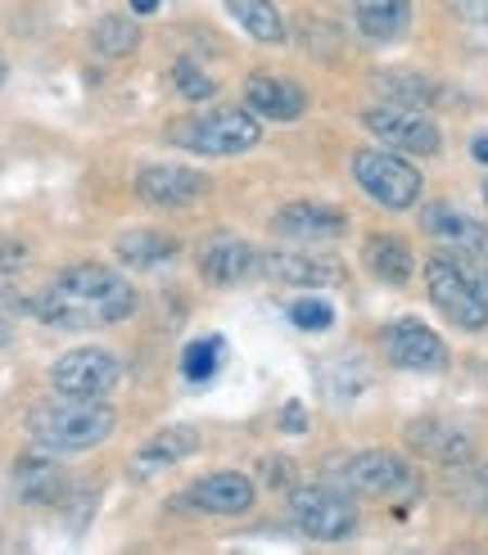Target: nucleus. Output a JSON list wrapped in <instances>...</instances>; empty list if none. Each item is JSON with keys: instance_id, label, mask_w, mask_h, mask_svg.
<instances>
[{"instance_id": "1", "label": "nucleus", "mask_w": 488, "mask_h": 555, "mask_svg": "<svg viewBox=\"0 0 488 555\" xmlns=\"http://www.w3.org/2000/svg\"><path fill=\"white\" fill-rule=\"evenodd\" d=\"M27 312L46 325H64V330H95V325H114L136 312V289L131 281L114 267L100 262H77L64 267L54 281L27 302Z\"/></svg>"}, {"instance_id": "2", "label": "nucleus", "mask_w": 488, "mask_h": 555, "mask_svg": "<svg viewBox=\"0 0 488 555\" xmlns=\"http://www.w3.org/2000/svg\"><path fill=\"white\" fill-rule=\"evenodd\" d=\"M118 415L114 406H104V398H60L27 411V434L41 442L46 452H87L114 434Z\"/></svg>"}, {"instance_id": "3", "label": "nucleus", "mask_w": 488, "mask_h": 555, "mask_svg": "<svg viewBox=\"0 0 488 555\" xmlns=\"http://www.w3.org/2000/svg\"><path fill=\"white\" fill-rule=\"evenodd\" d=\"M425 289L429 302L461 330H484L488 325V271L479 258L466 254H434L425 262Z\"/></svg>"}, {"instance_id": "4", "label": "nucleus", "mask_w": 488, "mask_h": 555, "mask_svg": "<svg viewBox=\"0 0 488 555\" xmlns=\"http://www.w3.org/2000/svg\"><path fill=\"white\" fill-rule=\"evenodd\" d=\"M168 141L204 158H235L262 141V127L254 108H208L168 122Z\"/></svg>"}, {"instance_id": "5", "label": "nucleus", "mask_w": 488, "mask_h": 555, "mask_svg": "<svg viewBox=\"0 0 488 555\" xmlns=\"http://www.w3.org/2000/svg\"><path fill=\"white\" fill-rule=\"evenodd\" d=\"M352 177L389 212H402L421 199V172L398 150H358L352 154Z\"/></svg>"}, {"instance_id": "6", "label": "nucleus", "mask_w": 488, "mask_h": 555, "mask_svg": "<svg viewBox=\"0 0 488 555\" xmlns=\"http://www.w3.org/2000/svg\"><path fill=\"white\" fill-rule=\"evenodd\" d=\"M118 357L104 348H73L50 366V388L60 398H108L118 388Z\"/></svg>"}, {"instance_id": "7", "label": "nucleus", "mask_w": 488, "mask_h": 555, "mask_svg": "<svg viewBox=\"0 0 488 555\" xmlns=\"http://www.w3.org/2000/svg\"><path fill=\"white\" fill-rule=\"evenodd\" d=\"M290 515L294 524L317 542H344L358 529V511L348 496L331 488H290Z\"/></svg>"}, {"instance_id": "8", "label": "nucleus", "mask_w": 488, "mask_h": 555, "mask_svg": "<svg viewBox=\"0 0 488 555\" xmlns=\"http://www.w3.org/2000/svg\"><path fill=\"white\" fill-rule=\"evenodd\" d=\"M331 479L344 488V492H367V496H394V492H412L416 488V475L412 465L394 452H358V456H344Z\"/></svg>"}, {"instance_id": "9", "label": "nucleus", "mask_w": 488, "mask_h": 555, "mask_svg": "<svg viewBox=\"0 0 488 555\" xmlns=\"http://www.w3.org/2000/svg\"><path fill=\"white\" fill-rule=\"evenodd\" d=\"M367 131L380 135L389 150L398 154H439L444 135L434 127L421 108H402V104H380V108H367Z\"/></svg>"}, {"instance_id": "10", "label": "nucleus", "mask_w": 488, "mask_h": 555, "mask_svg": "<svg viewBox=\"0 0 488 555\" xmlns=\"http://www.w3.org/2000/svg\"><path fill=\"white\" fill-rule=\"evenodd\" d=\"M262 271V281L271 285H298V289H325L344 281V267L335 258L321 254H290V248H271L254 262Z\"/></svg>"}, {"instance_id": "11", "label": "nucleus", "mask_w": 488, "mask_h": 555, "mask_svg": "<svg viewBox=\"0 0 488 555\" xmlns=\"http://www.w3.org/2000/svg\"><path fill=\"white\" fill-rule=\"evenodd\" d=\"M380 344H385L389 362L402 366V371H444L448 366L444 339L434 335L429 325H421V321H394V325H385Z\"/></svg>"}, {"instance_id": "12", "label": "nucleus", "mask_w": 488, "mask_h": 555, "mask_svg": "<svg viewBox=\"0 0 488 555\" xmlns=\"http://www.w3.org/2000/svg\"><path fill=\"white\" fill-rule=\"evenodd\" d=\"M136 194L150 204V208H190L208 194V177L204 172H190V168H145L136 177Z\"/></svg>"}, {"instance_id": "13", "label": "nucleus", "mask_w": 488, "mask_h": 555, "mask_svg": "<svg viewBox=\"0 0 488 555\" xmlns=\"http://www.w3.org/2000/svg\"><path fill=\"white\" fill-rule=\"evenodd\" d=\"M421 227L439 240L444 248H452V254H466V258H479L488 262V227L466 212H457L448 204H429L421 212Z\"/></svg>"}, {"instance_id": "14", "label": "nucleus", "mask_w": 488, "mask_h": 555, "mask_svg": "<svg viewBox=\"0 0 488 555\" xmlns=\"http://www.w3.org/2000/svg\"><path fill=\"white\" fill-rule=\"evenodd\" d=\"M244 108H254L258 118H271V122H294L308 108V91L290 77L254 73L244 81Z\"/></svg>"}, {"instance_id": "15", "label": "nucleus", "mask_w": 488, "mask_h": 555, "mask_svg": "<svg viewBox=\"0 0 488 555\" xmlns=\"http://www.w3.org/2000/svg\"><path fill=\"white\" fill-rule=\"evenodd\" d=\"M185 502L208 515H244L254 506V479L235 475V469H217L185 488Z\"/></svg>"}, {"instance_id": "16", "label": "nucleus", "mask_w": 488, "mask_h": 555, "mask_svg": "<svg viewBox=\"0 0 488 555\" xmlns=\"http://www.w3.org/2000/svg\"><path fill=\"white\" fill-rule=\"evenodd\" d=\"M348 227V217L335 204H285L277 217H271V231L281 240H339Z\"/></svg>"}, {"instance_id": "17", "label": "nucleus", "mask_w": 488, "mask_h": 555, "mask_svg": "<svg viewBox=\"0 0 488 555\" xmlns=\"http://www.w3.org/2000/svg\"><path fill=\"white\" fill-rule=\"evenodd\" d=\"M254 248H249V240H240V235H213V240H204V248H200V271H204V281L208 285H217V289H231V285H240L244 275L254 271Z\"/></svg>"}, {"instance_id": "18", "label": "nucleus", "mask_w": 488, "mask_h": 555, "mask_svg": "<svg viewBox=\"0 0 488 555\" xmlns=\"http://www.w3.org/2000/svg\"><path fill=\"white\" fill-rule=\"evenodd\" d=\"M412 448L425 452L429 461H439V465H466V461H475V442L461 434L457 425H444V421H416L412 425Z\"/></svg>"}, {"instance_id": "19", "label": "nucleus", "mask_w": 488, "mask_h": 555, "mask_svg": "<svg viewBox=\"0 0 488 555\" xmlns=\"http://www.w3.org/2000/svg\"><path fill=\"white\" fill-rule=\"evenodd\" d=\"M352 23L367 41H394L412 23V5L407 0H352Z\"/></svg>"}, {"instance_id": "20", "label": "nucleus", "mask_w": 488, "mask_h": 555, "mask_svg": "<svg viewBox=\"0 0 488 555\" xmlns=\"http://www.w3.org/2000/svg\"><path fill=\"white\" fill-rule=\"evenodd\" d=\"M190 452H200V429L195 425H172L154 434L141 452H136V475H150V469H163L172 461H185Z\"/></svg>"}, {"instance_id": "21", "label": "nucleus", "mask_w": 488, "mask_h": 555, "mask_svg": "<svg viewBox=\"0 0 488 555\" xmlns=\"http://www.w3.org/2000/svg\"><path fill=\"white\" fill-rule=\"evenodd\" d=\"M362 258L375 281H385V285H407V275H412V254H407V244L398 235H371Z\"/></svg>"}, {"instance_id": "22", "label": "nucleus", "mask_w": 488, "mask_h": 555, "mask_svg": "<svg viewBox=\"0 0 488 555\" xmlns=\"http://www.w3.org/2000/svg\"><path fill=\"white\" fill-rule=\"evenodd\" d=\"M14 483H18L23 502H54V496L68 488L64 469L54 461H46V456H23L18 469H14Z\"/></svg>"}, {"instance_id": "23", "label": "nucleus", "mask_w": 488, "mask_h": 555, "mask_svg": "<svg viewBox=\"0 0 488 555\" xmlns=\"http://www.w3.org/2000/svg\"><path fill=\"white\" fill-rule=\"evenodd\" d=\"M227 14H231L254 41H262V46L285 41V18H281V10L271 5V0H227Z\"/></svg>"}, {"instance_id": "24", "label": "nucleus", "mask_w": 488, "mask_h": 555, "mask_svg": "<svg viewBox=\"0 0 488 555\" xmlns=\"http://www.w3.org/2000/svg\"><path fill=\"white\" fill-rule=\"evenodd\" d=\"M375 91L385 100H394V104H402V108H429V104H439V95H444L439 81H429L421 73H380Z\"/></svg>"}, {"instance_id": "25", "label": "nucleus", "mask_w": 488, "mask_h": 555, "mask_svg": "<svg viewBox=\"0 0 488 555\" xmlns=\"http://www.w3.org/2000/svg\"><path fill=\"white\" fill-rule=\"evenodd\" d=\"M118 258L127 267H136V271H141V267H158V262L177 258V240L163 235V231H127L118 240Z\"/></svg>"}, {"instance_id": "26", "label": "nucleus", "mask_w": 488, "mask_h": 555, "mask_svg": "<svg viewBox=\"0 0 488 555\" xmlns=\"http://www.w3.org/2000/svg\"><path fill=\"white\" fill-rule=\"evenodd\" d=\"M136 41H141V27H136L131 18H123V14H104L91 27V46L104 54V60H123V54L136 50Z\"/></svg>"}, {"instance_id": "27", "label": "nucleus", "mask_w": 488, "mask_h": 555, "mask_svg": "<svg viewBox=\"0 0 488 555\" xmlns=\"http://www.w3.org/2000/svg\"><path fill=\"white\" fill-rule=\"evenodd\" d=\"M222 348L227 339H195V344H185L181 352V379L185 384H208L217 375V366H222Z\"/></svg>"}, {"instance_id": "28", "label": "nucleus", "mask_w": 488, "mask_h": 555, "mask_svg": "<svg viewBox=\"0 0 488 555\" xmlns=\"http://www.w3.org/2000/svg\"><path fill=\"white\" fill-rule=\"evenodd\" d=\"M290 321L298 330H331L335 325V308L325 298H294L290 302Z\"/></svg>"}, {"instance_id": "29", "label": "nucleus", "mask_w": 488, "mask_h": 555, "mask_svg": "<svg viewBox=\"0 0 488 555\" xmlns=\"http://www.w3.org/2000/svg\"><path fill=\"white\" fill-rule=\"evenodd\" d=\"M172 87L181 91V100H213V77L208 73H200L190 60H181V64H172Z\"/></svg>"}, {"instance_id": "30", "label": "nucleus", "mask_w": 488, "mask_h": 555, "mask_svg": "<svg viewBox=\"0 0 488 555\" xmlns=\"http://www.w3.org/2000/svg\"><path fill=\"white\" fill-rule=\"evenodd\" d=\"M262 479H267L271 488H294V465H290L285 456H267V461H262Z\"/></svg>"}, {"instance_id": "31", "label": "nucleus", "mask_w": 488, "mask_h": 555, "mask_svg": "<svg viewBox=\"0 0 488 555\" xmlns=\"http://www.w3.org/2000/svg\"><path fill=\"white\" fill-rule=\"evenodd\" d=\"M466 502H475L479 511H488V465H475L471 469V479H466Z\"/></svg>"}, {"instance_id": "32", "label": "nucleus", "mask_w": 488, "mask_h": 555, "mask_svg": "<svg viewBox=\"0 0 488 555\" xmlns=\"http://www.w3.org/2000/svg\"><path fill=\"white\" fill-rule=\"evenodd\" d=\"M281 429H285V434H304V429H308L304 402H285V406H281Z\"/></svg>"}, {"instance_id": "33", "label": "nucleus", "mask_w": 488, "mask_h": 555, "mask_svg": "<svg viewBox=\"0 0 488 555\" xmlns=\"http://www.w3.org/2000/svg\"><path fill=\"white\" fill-rule=\"evenodd\" d=\"M452 14L457 18H466V23H488V0H448Z\"/></svg>"}, {"instance_id": "34", "label": "nucleus", "mask_w": 488, "mask_h": 555, "mask_svg": "<svg viewBox=\"0 0 488 555\" xmlns=\"http://www.w3.org/2000/svg\"><path fill=\"white\" fill-rule=\"evenodd\" d=\"M158 0H131V14H154Z\"/></svg>"}, {"instance_id": "35", "label": "nucleus", "mask_w": 488, "mask_h": 555, "mask_svg": "<svg viewBox=\"0 0 488 555\" xmlns=\"http://www.w3.org/2000/svg\"><path fill=\"white\" fill-rule=\"evenodd\" d=\"M471 150H475V158H479V163H488V135H479V141H475Z\"/></svg>"}, {"instance_id": "36", "label": "nucleus", "mask_w": 488, "mask_h": 555, "mask_svg": "<svg viewBox=\"0 0 488 555\" xmlns=\"http://www.w3.org/2000/svg\"><path fill=\"white\" fill-rule=\"evenodd\" d=\"M10 335H14V330H10V321H5V317H0V348H5V344H10Z\"/></svg>"}, {"instance_id": "37", "label": "nucleus", "mask_w": 488, "mask_h": 555, "mask_svg": "<svg viewBox=\"0 0 488 555\" xmlns=\"http://www.w3.org/2000/svg\"><path fill=\"white\" fill-rule=\"evenodd\" d=\"M0 81H5V64H0Z\"/></svg>"}, {"instance_id": "38", "label": "nucleus", "mask_w": 488, "mask_h": 555, "mask_svg": "<svg viewBox=\"0 0 488 555\" xmlns=\"http://www.w3.org/2000/svg\"><path fill=\"white\" fill-rule=\"evenodd\" d=\"M484 204H488V185H484Z\"/></svg>"}]
</instances>
